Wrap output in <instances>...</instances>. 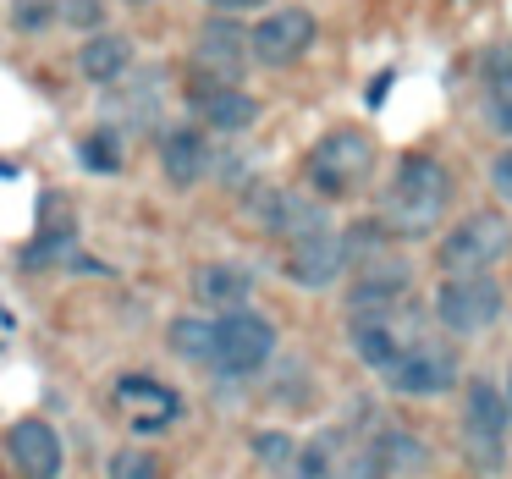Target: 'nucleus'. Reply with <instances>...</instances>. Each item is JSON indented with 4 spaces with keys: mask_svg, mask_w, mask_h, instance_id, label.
<instances>
[{
    "mask_svg": "<svg viewBox=\"0 0 512 479\" xmlns=\"http://www.w3.org/2000/svg\"><path fill=\"white\" fill-rule=\"evenodd\" d=\"M204 6H215L221 17H232V12H254V6H265V0H204Z\"/></svg>",
    "mask_w": 512,
    "mask_h": 479,
    "instance_id": "obj_30",
    "label": "nucleus"
},
{
    "mask_svg": "<svg viewBox=\"0 0 512 479\" xmlns=\"http://www.w3.org/2000/svg\"><path fill=\"white\" fill-rule=\"evenodd\" d=\"M248 210H254V226H265V237H281V243H303V237L325 232V215L314 199L292 188H254L248 193Z\"/></svg>",
    "mask_w": 512,
    "mask_h": 479,
    "instance_id": "obj_12",
    "label": "nucleus"
},
{
    "mask_svg": "<svg viewBox=\"0 0 512 479\" xmlns=\"http://www.w3.org/2000/svg\"><path fill=\"white\" fill-rule=\"evenodd\" d=\"M501 397H507V413H512V391H501Z\"/></svg>",
    "mask_w": 512,
    "mask_h": 479,
    "instance_id": "obj_31",
    "label": "nucleus"
},
{
    "mask_svg": "<svg viewBox=\"0 0 512 479\" xmlns=\"http://www.w3.org/2000/svg\"><path fill=\"white\" fill-rule=\"evenodd\" d=\"M166 342H171V353H177L182 364L210 369V353H215V320H171Z\"/></svg>",
    "mask_w": 512,
    "mask_h": 479,
    "instance_id": "obj_22",
    "label": "nucleus"
},
{
    "mask_svg": "<svg viewBox=\"0 0 512 479\" xmlns=\"http://www.w3.org/2000/svg\"><path fill=\"white\" fill-rule=\"evenodd\" d=\"M413 292V265L402 254H369L358 259L353 270V298H347V314H375V309H397Z\"/></svg>",
    "mask_w": 512,
    "mask_h": 479,
    "instance_id": "obj_13",
    "label": "nucleus"
},
{
    "mask_svg": "<svg viewBox=\"0 0 512 479\" xmlns=\"http://www.w3.org/2000/svg\"><path fill=\"white\" fill-rule=\"evenodd\" d=\"M479 105H485L490 133L512 138V45H501L485 56V100Z\"/></svg>",
    "mask_w": 512,
    "mask_h": 479,
    "instance_id": "obj_19",
    "label": "nucleus"
},
{
    "mask_svg": "<svg viewBox=\"0 0 512 479\" xmlns=\"http://www.w3.org/2000/svg\"><path fill=\"white\" fill-rule=\"evenodd\" d=\"M248 292H254V276L243 265H232V259H210V265L193 270V298L221 309V314L248 309Z\"/></svg>",
    "mask_w": 512,
    "mask_h": 479,
    "instance_id": "obj_17",
    "label": "nucleus"
},
{
    "mask_svg": "<svg viewBox=\"0 0 512 479\" xmlns=\"http://www.w3.org/2000/svg\"><path fill=\"white\" fill-rule=\"evenodd\" d=\"M105 479H166V463L149 446H116L111 463H105Z\"/></svg>",
    "mask_w": 512,
    "mask_h": 479,
    "instance_id": "obj_24",
    "label": "nucleus"
},
{
    "mask_svg": "<svg viewBox=\"0 0 512 479\" xmlns=\"http://www.w3.org/2000/svg\"><path fill=\"white\" fill-rule=\"evenodd\" d=\"M325 479H386V468H380V457H375V446H369V435L336 430V441H331V468H325Z\"/></svg>",
    "mask_w": 512,
    "mask_h": 479,
    "instance_id": "obj_21",
    "label": "nucleus"
},
{
    "mask_svg": "<svg viewBox=\"0 0 512 479\" xmlns=\"http://www.w3.org/2000/svg\"><path fill=\"white\" fill-rule=\"evenodd\" d=\"M452 210V171L435 155H402L391 171L386 193H380V232L391 237H430L441 215Z\"/></svg>",
    "mask_w": 512,
    "mask_h": 479,
    "instance_id": "obj_1",
    "label": "nucleus"
},
{
    "mask_svg": "<svg viewBox=\"0 0 512 479\" xmlns=\"http://www.w3.org/2000/svg\"><path fill=\"white\" fill-rule=\"evenodd\" d=\"M276 358V325L254 309H237V314H221L215 320V353H210V369L215 375H259V369Z\"/></svg>",
    "mask_w": 512,
    "mask_h": 479,
    "instance_id": "obj_5",
    "label": "nucleus"
},
{
    "mask_svg": "<svg viewBox=\"0 0 512 479\" xmlns=\"http://www.w3.org/2000/svg\"><path fill=\"white\" fill-rule=\"evenodd\" d=\"M6 457L23 479H61V468H67V446H61L56 424L45 419H17L6 430Z\"/></svg>",
    "mask_w": 512,
    "mask_h": 479,
    "instance_id": "obj_15",
    "label": "nucleus"
},
{
    "mask_svg": "<svg viewBox=\"0 0 512 479\" xmlns=\"http://www.w3.org/2000/svg\"><path fill=\"white\" fill-rule=\"evenodd\" d=\"M314 34H320V23H314L303 6L270 12L265 23L248 34V61H259V67H292V61H303L314 50Z\"/></svg>",
    "mask_w": 512,
    "mask_h": 479,
    "instance_id": "obj_10",
    "label": "nucleus"
},
{
    "mask_svg": "<svg viewBox=\"0 0 512 479\" xmlns=\"http://www.w3.org/2000/svg\"><path fill=\"white\" fill-rule=\"evenodd\" d=\"M111 402H116V413H122L138 435L171 430L177 413H182V397L166 386V380H155V375H122V380H116V391H111Z\"/></svg>",
    "mask_w": 512,
    "mask_h": 479,
    "instance_id": "obj_14",
    "label": "nucleus"
},
{
    "mask_svg": "<svg viewBox=\"0 0 512 479\" xmlns=\"http://www.w3.org/2000/svg\"><path fill=\"white\" fill-rule=\"evenodd\" d=\"M56 23V0H17V28H45Z\"/></svg>",
    "mask_w": 512,
    "mask_h": 479,
    "instance_id": "obj_28",
    "label": "nucleus"
},
{
    "mask_svg": "<svg viewBox=\"0 0 512 479\" xmlns=\"http://www.w3.org/2000/svg\"><path fill=\"white\" fill-rule=\"evenodd\" d=\"M56 17H67V23H78V28H94L105 17V6H100V0H61Z\"/></svg>",
    "mask_w": 512,
    "mask_h": 479,
    "instance_id": "obj_27",
    "label": "nucleus"
},
{
    "mask_svg": "<svg viewBox=\"0 0 512 479\" xmlns=\"http://www.w3.org/2000/svg\"><path fill=\"white\" fill-rule=\"evenodd\" d=\"M490 188H496L501 199L512 204V149H501V155L490 160Z\"/></svg>",
    "mask_w": 512,
    "mask_h": 479,
    "instance_id": "obj_29",
    "label": "nucleus"
},
{
    "mask_svg": "<svg viewBox=\"0 0 512 479\" xmlns=\"http://www.w3.org/2000/svg\"><path fill=\"white\" fill-rule=\"evenodd\" d=\"M347 259H353V243H347L342 232H314V237H303V243L287 248L281 276H287L292 287H303V292H325V287L342 281Z\"/></svg>",
    "mask_w": 512,
    "mask_h": 479,
    "instance_id": "obj_11",
    "label": "nucleus"
},
{
    "mask_svg": "<svg viewBox=\"0 0 512 479\" xmlns=\"http://www.w3.org/2000/svg\"><path fill=\"white\" fill-rule=\"evenodd\" d=\"M457 380H463V358H457V347L441 342V336H419V342L386 369V386L397 391V397H441Z\"/></svg>",
    "mask_w": 512,
    "mask_h": 479,
    "instance_id": "obj_7",
    "label": "nucleus"
},
{
    "mask_svg": "<svg viewBox=\"0 0 512 479\" xmlns=\"http://www.w3.org/2000/svg\"><path fill=\"white\" fill-rule=\"evenodd\" d=\"M292 452H298V446H292L287 430H259L254 435V457H259V463H270V468H287Z\"/></svg>",
    "mask_w": 512,
    "mask_h": 479,
    "instance_id": "obj_26",
    "label": "nucleus"
},
{
    "mask_svg": "<svg viewBox=\"0 0 512 479\" xmlns=\"http://www.w3.org/2000/svg\"><path fill=\"white\" fill-rule=\"evenodd\" d=\"M507 397L490 380H474L463 397V452L479 474H496L507 463Z\"/></svg>",
    "mask_w": 512,
    "mask_h": 479,
    "instance_id": "obj_6",
    "label": "nucleus"
},
{
    "mask_svg": "<svg viewBox=\"0 0 512 479\" xmlns=\"http://www.w3.org/2000/svg\"><path fill=\"white\" fill-rule=\"evenodd\" d=\"M78 67L89 83H116L127 67H133V45L122 34H94L89 45L78 50Z\"/></svg>",
    "mask_w": 512,
    "mask_h": 479,
    "instance_id": "obj_20",
    "label": "nucleus"
},
{
    "mask_svg": "<svg viewBox=\"0 0 512 479\" xmlns=\"http://www.w3.org/2000/svg\"><path fill=\"white\" fill-rule=\"evenodd\" d=\"M430 314L452 336H479L507 314V292L496 276H446L430 298Z\"/></svg>",
    "mask_w": 512,
    "mask_h": 479,
    "instance_id": "obj_4",
    "label": "nucleus"
},
{
    "mask_svg": "<svg viewBox=\"0 0 512 479\" xmlns=\"http://www.w3.org/2000/svg\"><path fill=\"white\" fill-rule=\"evenodd\" d=\"M193 67L204 89H237V78L248 72V28H237L232 17H210L193 39Z\"/></svg>",
    "mask_w": 512,
    "mask_h": 479,
    "instance_id": "obj_9",
    "label": "nucleus"
},
{
    "mask_svg": "<svg viewBox=\"0 0 512 479\" xmlns=\"http://www.w3.org/2000/svg\"><path fill=\"white\" fill-rule=\"evenodd\" d=\"M160 171H166L171 188H193V182H204L215 171L210 138L193 133V127H171V133L160 138Z\"/></svg>",
    "mask_w": 512,
    "mask_h": 479,
    "instance_id": "obj_16",
    "label": "nucleus"
},
{
    "mask_svg": "<svg viewBox=\"0 0 512 479\" xmlns=\"http://www.w3.org/2000/svg\"><path fill=\"white\" fill-rule=\"evenodd\" d=\"M28 265L34 270H45V265H67V259H83L78 254V232H72V221H61V226H50V232H39L34 243H28Z\"/></svg>",
    "mask_w": 512,
    "mask_h": 479,
    "instance_id": "obj_23",
    "label": "nucleus"
},
{
    "mask_svg": "<svg viewBox=\"0 0 512 479\" xmlns=\"http://www.w3.org/2000/svg\"><path fill=\"white\" fill-rule=\"evenodd\" d=\"M83 166L94 171V177H116L122 171V155H116V138L111 133H94V138H83Z\"/></svg>",
    "mask_w": 512,
    "mask_h": 479,
    "instance_id": "obj_25",
    "label": "nucleus"
},
{
    "mask_svg": "<svg viewBox=\"0 0 512 479\" xmlns=\"http://www.w3.org/2000/svg\"><path fill=\"white\" fill-rule=\"evenodd\" d=\"M512 254V221L496 210H474L441 237V276H490Z\"/></svg>",
    "mask_w": 512,
    "mask_h": 479,
    "instance_id": "obj_3",
    "label": "nucleus"
},
{
    "mask_svg": "<svg viewBox=\"0 0 512 479\" xmlns=\"http://www.w3.org/2000/svg\"><path fill=\"white\" fill-rule=\"evenodd\" d=\"M193 116L210 133H248L259 122V100L243 89H193Z\"/></svg>",
    "mask_w": 512,
    "mask_h": 479,
    "instance_id": "obj_18",
    "label": "nucleus"
},
{
    "mask_svg": "<svg viewBox=\"0 0 512 479\" xmlns=\"http://www.w3.org/2000/svg\"><path fill=\"white\" fill-rule=\"evenodd\" d=\"M375 171V138L364 127H331L320 144L309 149V188L320 199H347L358 193Z\"/></svg>",
    "mask_w": 512,
    "mask_h": 479,
    "instance_id": "obj_2",
    "label": "nucleus"
},
{
    "mask_svg": "<svg viewBox=\"0 0 512 479\" xmlns=\"http://www.w3.org/2000/svg\"><path fill=\"white\" fill-rule=\"evenodd\" d=\"M419 336H424L419 320H413L402 303L397 309H375V314H347V342H353L358 364H369L375 375H386Z\"/></svg>",
    "mask_w": 512,
    "mask_h": 479,
    "instance_id": "obj_8",
    "label": "nucleus"
}]
</instances>
